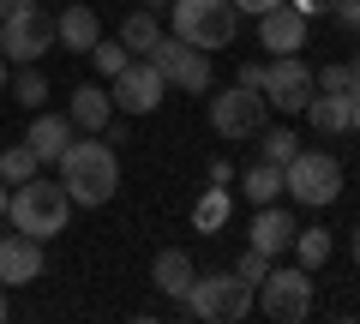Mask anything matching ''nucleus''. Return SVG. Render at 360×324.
<instances>
[{
    "instance_id": "393cba45",
    "label": "nucleus",
    "mask_w": 360,
    "mask_h": 324,
    "mask_svg": "<svg viewBox=\"0 0 360 324\" xmlns=\"http://www.w3.org/2000/svg\"><path fill=\"white\" fill-rule=\"evenodd\" d=\"M13 103L18 108H42V103H49V78L37 72V60H25V72L13 78Z\"/></svg>"
},
{
    "instance_id": "e433bc0d",
    "label": "nucleus",
    "mask_w": 360,
    "mask_h": 324,
    "mask_svg": "<svg viewBox=\"0 0 360 324\" xmlns=\"http://www.w3.org/2000/svg\"><path fill=\"white\" fill-rule=\"evenodd\" d=\"M6 84H13V60H6V54H0V91H6Z\"/></svg>"
},
{
    "instance_id": "7ed1b4c3",
    "label": "nucleus",
    "mask_w": 360,
    "mask_h": 324,
    "mask_svg": "<svg viewBox=\"0 0 360 324\" xmlns=\"http://www.w3.org/2000/svg\"><path fill=\"white\" fill-rule=\"evenodd\" d=\"M283 198H300V205L324 210L342 198V162L330 150H295L283 162Z\"/></svg>"
},
{
    "instance_id": "5701e85b",
    "label": "nucleus",
    "mask_w": 360,
    "mask_h": 324,
    "mask_svg": "<svg viewBox=\"0 0 360 324\" xmlns=\"http://www.w3.org/2000/svg\"><path fill=\"white\" fill-rule=\"evenodd\" d=\"M222 222H229V186H210V193L193 205V228L198 234H217Z\"/></svg>"
},
{
    "instance_id": "f3484780",
    "label": "nucleus",
    "mask_w": 360,
    "mask_h": 324,
    "mask_svg": "<svg viewBox=\"0 0 360 324\" xmlns=\"http://www.w3.org/2000/svg\"><path fill=\"white\" fill-rule=\"evenodd\" d=\"M96 37H103V18H96V6H66L60 18H54V42L72 54H90L96 48Z\"/></svg>"
},
{
    "instance_id": "ea45409f",
    "label": "nucleus",
    "mask_w": 360,
    "mask_h": 324,
    "mask_svg": "<svg viewBox=\"0 0 360 324\" xmlns=\"http://www.w3.org/2000/svg\"><path fill=\"white\" fill-rule=\"evenodd\" d=\"M0 318H6V283H0Z\"/></svg>"
},
{
    "instance_id": "72a5a7b5",
    "label": "nucleus",
    "mask_w": 360,
    "mask_h": 324,
    "mask_svg": "<svg viewBox=\"0 0 360 324\" xmlns=\"http://www.w3.org/2000/svg\"><path fill=\"white\" fill-rule=\"evenodd\" d=\"M234 181V162H222V156H217V162H210V186H229Z\"/></svg>"
},
{
    "instance_id": "2f4dec72",
    "label": "nucleus",
    "mask_w": 360,
    "mask_h": 324,
    "mask_svg": "<svg viewBox=\"0 0 360 324\" xmlns=\"http://www.w3.org/2000/svg\"><path fill=\"white\" fill-rule=\"evenodd\" d=\"M229 6H234L240 18H258V13H270V6H283V0H229Z\"/></svg>"
},
{
    "instance_id": "f257e3e1",
    "label": "nucleus",
    "mask_w": 360,
    "mask_h": 324,
    "mask_svg": "<svg viewBox=\"0 0 360 324\" xmlns=\"http://www.w3.org/2000/svg\"><path fill=\"white\" fill-rule=\"evenodd\" d=\"M60 186L72 205L96 210L120 193V162H115V144L108 138H72L60 150Z\"/></svg>"
},
{
    "instance_id": "c756f323",
    "label": "nucleus",
    "mask_w": 360,
    "mask_h": 324,
    "mask_svg": "<svg viewBox=\"0 0 360 324\" xmlns=\"http://www.w3.org/2000/svg\"><path fill=\"white\" fill-rule=\"evenodd\" d=\"M330 13H336V25H342V30H354V37H360V0H330Z\"/></svg>"
},
{
    "instance_id": "4c0bfd02",
    "label": "nucleus",
    "mask_w": 360,
    "mask_h": 324,
    "mask_svg": "<svg viewBox=\"0 0 360 324\" xmlns=\"http://www.w3.org/2000/svg\"><path fill=\"white\" fill-rule=\"evenodd\" d=\"M6 205H13V186H6V181H0V216H6Z\"/></svg>"
},
{
    "instance_id": "ddd939ff",
    "label": "nucleus",
    "mask_w": 360,
    "mask_h": 324,
    "mask_svg": "<svg viewBox=\"0 0 360 324\" xmlns=\"http://www.w3.org/2000/svg\"><path fill=\"white\" fill-rule=\"evenodd\" d=\"M295 234H300L295 210L270 198V205H258V210H252V228H246V247H258V252H270V259H276V252H288V240H295Z\"/></svg>"
},
{
    "instance_id": "412c9836",
    "label": "nucleus",
    "mask_w": 360,
    "mask_h": 324,
    "mask_svg": "<svg viewBox=\"0 0 360 324\" xmlns=\"http://www.w3.org/2000/svg\"><path fill=\"white\" fill-rule=\"evenodd\" d=\"M156 37H162V25H156V6H132L127 25H120V42H127V54H150Z\"/></svg>"
},
{
    "instance_id": "dca6fc26",
    "label": "nucleus",
    "mask_w": 360,
    "mask_h": 324,
    "mask_svg": "<svg viewBox=\"0 0 360 324\" xmlns=\"http://www.w3.org/2000/svg\"><path fill=\"white\" fill-rule=\"evenodd\" d=\"M300 115H307V127L319 132V138H336V132H348L354 96H348V91H312V103L300 108Z\"/></svg>"
},
{
    "instance_id": "f704fd0d",
    "label": "nucleus",
    "mask_w": 360,
    "mask_h": 324,
    "mask_svg": "<svg viewBox=\"0 0 360 324\" xmlns=\"http://www.w3.org/2000/svg\"><path fill=\"white\" fill-rule=\"evenodd\" d=\"M348 96H360V54H348Z\"/></svg>"
},
{
    "instance_id": "39448f33",
    "label": "nucleus",
    "mask_w": 360,
    "mask_h": 324,
    "mask_svg": "<svg viewBox=\"0 0 360 324\" xmlns=\"http://www.w3.org/2000/svg\"><path fill=\"white\" fill-rule=\"evenodd\" d=\"M252 300H258V288L246 283V276H234V271L193 276V288H186V306L205 324H240L246 312H252Z\"/></svg>"
},
{
    "instance_id": "423d86ee",
    "label": "nucleus",
    "mask_w": 360,
    "mask_h": 324,
    "mask_svg": "<svg viewBox=\"0 0 360 324\" xmlns=\"http://www.w3.org/2000/svg\"><path fill=\"white\" fill-rule=\"evenodd\" d=\"M144 60L168 78V91H186V96H205L210 78H217L210 72V54L193 48V42H180V37H156V48L144 54Z\"/></svg>"
},
{
    "instance_id": "20e7f679",
    "label": "nucleus",
    "mask_w": 360,
    "mask_h": 324,
    "mask_svg": "<svg viewBox=\"0 0 360 324\" xmlns=\"http://www.w3.org/2000/svg\"><path fill=\"white\" fill-rule=\"evenodd\" d=\"M168 18H174V37L193 42V48L217 54L234 42V25H240V13H234L229 0H168Z\"/></svg>"
},
{
    "instance_id": "7c9ffc66",
    "label": "nucleus",
    "mask_w": 360,
    "mask_h": 324,
    "mask_svg": "<svg viewBox=\"0 0 360 324\" xmlns=\"http://www.w3.org/2000/svg\"><path fill=\"white\" fill-rule=\"evenodd\" d=\"M234 84H246V91H264V66L240 60V72H234Z\"/></svg>"
},
{
    "instance_id": "a211bd4d",
    "label": "nucleus",
    "mask_w": 360,
    "mask_h": 324,
    "mask_svg": "<svg viewBox=\"0 0 360 324\" xmlns=\"http://www.w3.org/2000/svg\"><path fill=\"white\" fill-rule=\"evenodd\" d=\"M193 276H198V264H193V252H180V247L156 252V264H150V283H156V294H168V300H186Z\"/></svg>"
},
{
    "instance_id": "a878e982",
    "label": "nucleus",
    "mask_w": 360,
    "mask_h": 324,
    "mask_svg": "<svg viewBox=\"0 0 360 324\" xmlns=\"http://www.w3.org/2000/svg\"><path fill=\"white\" fill-rule=\"evenodd\" d=\"M127 60H132V54H127V42H120V37H115V42H108V37H96V48H90V66H96L103 78H115Z\"/></svg>"
},
{
    "instance_id": "58836bf2",
    "label": "nucleus",
    "mask_w": 360,
    "mask_h": 324,
    "mask_svg": "<svg viewBox=\"0 0 360 324\" xmlns=\"http://www.w3.org/2000/svg\"><path fill=\"white\" fill-rule=\"evenodd\" d=\"M348 132H360V96H354V115H348Z\"/></svg>"
},
{
    "instance_id": "f8f14e48",
    "label": "nucleus",
    "mask_w": 360,
    "mask_h": 324,
    "mask_svg": "<svg viewBox=\"0 0 360 324\" xmlns=\"http://www.w3.org/2000/svg\"><path fill=\"white\" fill-rule=\"evenodd\" d=\"M307 30L312 18H300L295 6H270V13H258V42H264V54H300L307 48Z\"/></svg>"
},
{
    "instance_id": "6ab92c4d",
    "label": "nucleus",
    "mask_w": 360,
    "mask_h": 324,
    "mask_svg": "<svg viewBox=\"0 0 360 324\" xmlns=\"http://www.w3.org/2000/svg\"><path fill=\"white\" fill-rule=\"evenodd\" d=\"M66 115H72V127H78V132H103V127H108V115H115V96H108L103 84H78Z\"/></svg>"
},
{
    "instance_id": "c85d7f7f",
    "label": "nucleus",
    "mask_w": 360,
    "mask_h": 324,
    "mask_svg": "<svg viewBox=\"0 0 360 324\" xmlns=\"http://www.w3.org/2000/svg\"><path fill=\"white\" fill-rule=\"evenodd\" d=\"M312 84H319V91H348V60L319 66V72H312Z\"/></svg>"
},
{
    "instance_id": "9d476101",
    "label": "nucleus",
    "mask_w": 360,
    "mask_h": 324,
    "mask_svg": "<svg viewBox=\"0 0 360 324\" xmlns=\"http://www.w3.org/2000/svg\"><path fill=\"white\" fill-rule=\"evenodd\" d=\"M108 84H115V108L120 115H156V108H162V96H168V78L156 72L150 60H144V54H132L127 66H120L115 78H108Z\"/></svg>"
},
{
    "instance_id": "4468645a",
    "label": "nucleus",
    "mask_w": 360,
    "mask_h": 324,
    "mask_svg": "<svg viewBox=\"0 0 360 324\" xmlns=\"http://www.w3.org/2000/svg\"><path fill=\"white\" fill-rule=\"evenodd\" d=\"M42 264H49V259H42V240H30V234H18V228L0 234V283H6V288L37 283Z\"/></svg>"
},
{
    "instance_id": "6e6552de",
    "label": "nucleus",
    "mask_w": 360,
    "mask_h": 324,
    "mask_svg": "<svg viewBox=\"0 0 360 324\" xmlns=\"http://www.w3.org/2000/svg\"><path fill=\"white\" fill-rule=\"evenodd\" d=\"M264 115H270L264 91H246V84H229V91L210 96V132L217 138H258Z\"/></svg>"
},
{
    "instance_id": "b1692460",
    "label": "nucleus",
    "mask_w": 360,
    "mask_h": 324,
    "mask_svg": "<svg viewBox=\"0 0 360 324\" xmlns=\"http://www.w3.org/2000/svg\"><path fill=\"white\" fill-rule=\"evenodd\" d=\"M37 169H42V162H37L30 144H6V150H0V181H6V186H25Z\"/></svg>"
},
{
    "instance_id": "2eb2a0df",
    "label": "nucleus",
    "mask_w": 360,
    "mask_h": 324,
    "mask_svg": "<svg viewBox=\"0 0 360 324\" xmlns=\"http://www.w3.org/2000/svg\"><path fill=\"white\" fill-rule=\"evenodd\" d=\"M72 138H78L72 115H42V108H37V120H30V132H25V144L37 150V162H60V150Z\"/></svg>"
},
{
    "instance_id": "0eeeda50",
    "label": "nucleus",
    "mask_w": 360,
    "mask_h": 324,
    "mask_svg": "<svg viewBox=\"0 0 360 324\" xmlns=\"http://www.w3.org/2000/svg\"><path fill=\"white\" fill-rule=\"evenodd\" d=\"M258 306L276 324H300L312 312V271H300V264H270V276L258 283Z\"/></svg>"
},
{
    "instance_id": "4be33fe9",
    "label": "nucleus",
    "mask_w": 360,
    "mask_h": 324,
    "mask_svg": "<svg viewBox=\"0 0 360 324\" xmlns=\"http://www.w3.org/2000/svg\"><path fill=\"white\" fill-rule=\"evenodd\" d=\"M288 252L300 259V271H319V264L336 252V240H330V228H300L295 240H288Z\"/></svg>"
},
{
    "instance_id": "a19ab883",
    "label": "nucleus",
    "mask_w": 360,
    "mask_h": 324,
    "mask_svg": "<svg viewBox=\"0 0 360 324\" xmlns=\"http://www.w3.org/2000/svg\"><path fill=\"white\" fill-rule=\"evenodd\" d=\"M6 6H37V0H6Z\"/></svg>"
},
{
    "instance_id": "c9c22d12",
    "label": "nucleus",
    "mask_w": 360,
    "mask_h": 324,
    "mask_svg": "<svg viewBox=\"0 0 360 324\" xmlns=\"http://www.w3.org/2000/svg\"><path fill=\"white\" fill-rule=\"evenodd\" d=\"M348 259L360 264V222H354V234H348Z\"/></svg>"
},
{
    "instance_id": "9b49d317",
    "label": "nucleus",
    "mask_w": 360,
    "mask_h": 324,
    "mask_svg": "<svg viewBox=\"0 0 360 324\" xmlns=\"http://www.w3.org/2000/svg\"><path fill=\"white\" fill-rule=\"evenodd\" d=\"M312 66L300 60V54H270L264 66V103L276 108V115H300V108L312 103Z\"/></svg>"
},
{
    "instance_id": "aec40b11",
    "label": "nucleus",
    "mask_w": 360,
    "mask_h": 324,
    "mask_svg": "<svg viewBox=\"0 0 360 324\" xmlns=\"http://www.w3.org/2000/svg\"><path fill=\"white\" fill-rule=\"evenodd\" d=\"M240 193L252 198V205H270V198H283V162H270V156H258L252 169L240 174Z\"/></svg>"
},
{
    "instance_id": "37998d69",
    "label": "nucleus",
    "mask_w": 360,
    "mask_h": 324,
    "mask_svg": "<svg viewBox=\"0 0 360 324\" xmlns=\"http://www.w3.org/2000/svg\"><path fill=\"white\" fill-rule=\"evenodd\" d=\"M324 6H330V0H324Z\"/></svg>"
},
{
    "instance_id": "cd10ccee",
    "label": "nucleus",
    "mask_w": 360,
    "mask_h": 324,
    "mask_svg": "<svg viewBox=\"0 0 360 324\" xmlns=\"http://www.w3.org/2000/svg\"><path fill=\"white\" fill-rule=\"evenodd\" d=\"M234 276H246V283H264L270 276V252H258V247H240V264H234Z\"/></svg>"
},
{
    "instance_id": "473e14b6",
    "label": "nucleus",
    "mask_w": 360,
    "mask_h": 324,
    "mask_svg": "<svg viewBox=\"0 0 360 324\" xmlns=\"http://www.w3.org/2000/svg\"><path fill=\"white\" fill-rule=\"evenodd\" d=\"M103 138H108V144H127L132 132H127V120H115V115H108V127H103Z\"/></svg>"
},
{
    "instance_id": "79ce46f5",
    "label": "nucleus",
    "mask_w": 360,
    "mask_h": 324,
    "mask_svg": "<svg viewBox=\"0 0 360 324\" xmlns=\"http://www.w3.org/2000/svg\"><path fill=\"white\" fill-rule=\"evenodd\" d=\"M6 13H13V6H6V0H0V18H6Z\"/></svg>"
},
{
    "instance_id": "bb28decb",
    "label": "nucleus",
    "mask_w": 360,
    "mask_h": 324,
    "mask_svg": "<svg viewBox=\"0 0 360 324\" xmlns=\"http://www.w3.org/2000/svg\"><path fill=\"white\" fill-rule=\"evenodd\" d=\"M258 138H264V156H270V162H288V156L300 150V138H295L288 127H270V132H258Z\"/></svg>"
},
{
    "instance_id": "f03ea898",
    "label": "nucleus",
    "mask_w": 360,
    "mask_h": 324,
    "mask_svg": "<svg viewBox=\"0 0 360 324\" xmlns=\"http://www.w3.org/2000/svg\"><path fill=\"white\" fill-rule=\"evenodd\" d=\"M6 222H13L18 234H30V240H54V234L72 222V198H66L60 181H42V174H30L25 186H13Z\"/></svg>"
},
{
    "instance_id": "1a4fd4ad",
    "label": "nucleus",
    "mask_w": 360,
    "mask_h": 324,
    "mask_svg": "<svg viewBox=\"0 0 360 324\" xmlns=\"http://www.w3.org/2000/svg\"><path fill=\"white\" fill-rule=\"evenodd\" d=\"M54 48V18L42 6H13L0 18V54L6 60H42Z\"/></svg>"
}]
</instances>
